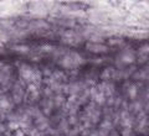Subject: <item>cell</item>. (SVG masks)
Segmentation results:
<instances>
[{
	"mask_svg": "<svg viewBox=\"0 0 149 136\" xmlns=\"http://www.w3.org/2000/svg\"><path fill=\"white\" fill-rule=\"evenodd\" d=\"M140 51H143V52H147V51H149V46H145V47H142V48H140Z\"/></svg>",
	"mask_w": 149,
	"mask_h": 136,
	"instance_id": "obj_6",
	"label": "cell"
},
{
	"mask_svg": "<svg viewBox=\"0 0 149 136\" xmlns=\"http://www.w3.org/2000/svg\"><path fill=\"white\" fill-rule=\"evenodd\" d=\"M0 108H3V109L10 108V104H9V101H8V99H6L5 97H1V98H0Z\"/></svg>",
	"mask_w": 149,
	"mask_h": 136,
	"instance_id": "obj_3",
	"label": "cell"
},
{
	"mask_svg": "<svg viewBox=\"0 0 149 136\" xmlns=\"http://www.w3.org/2000/svg\"><path fill=\"white\" fill-rule=\"evenodd\" d=\"M121 42V41H117V40H111V41H109V43H119Z\"/></svg>",
	"mask_w": 149,
	"mask_h": 136,
	"instance_id": "obj_8",
	"label": "cell"
},
{
	"mask_svg": "<svg viewBox=\"0 0 149 136\" xmlns=\"http://www.w3.org/2000/svg\"><path fill=\"white\" fill-rule=\"evenodd\" d=\"M87 48L90 51H92V52H105V51H107V48L105 46H102L99 43H88Z\"/></svg>",
	"mask_w": 149,
	"mask_h": 136,
	"instance_id": "obj_1",
	"label": "cell"
},
{
	"mask_svg": "<svg viewBox=\"0 0 149 136\" xmlns=\"http://www.w3.org/2000/svg\"><path fill=\"white\" fill-rule=\"evenodd\" d=\"M14 49H19V51H27V47H14Z\"/></svg>",
	"mask_w": 149,
	"mask_h": 136,
	"instance_id": "obj_5",
	"label": "cell"
},
{
	"mask_svg": "<svg viewBox=\"0 0 149 136\" xmlns=\"http://www.w3.org/2000/svg\"><path fill=\"white\" fill-rule=\"evenodd\" d=\"M9 128H10V129H18V128H19V124H18V123H10Z\"/></svg>",
	"mask_w": 149,
	"mask_h": 136,
	"instance_id": "obj_4",
	"label": "cell"
},
{
	"mask_svg": "<svg viewBox=\"0 0 149 136\" xmlns=\"http://www.w3.org/2000/svg\"><path fill=\"white\" fill-rule=\"evenodd\" d=\"M122 60H123L124 63H132V62L134 61V55L130 53V52H127V53H124L123 55Z\"/></svg>",
	"mask_w": 149,
	"mask_h": 136,
	"instance_id": "obj_2",
	"label": "cell"
},
{
	"mask_svg": "<svg viewBox=\"0 0 149 136\" xmlns=\"http://www.w3.org/2000/svg\"><path fill=\"white\" fill-rule=\"evenodd\" d=\"M134 95H136V88H134V89L132 88V90H130V97H134Z\"/></svg>",
	"mask_w": 149,
	"mask_h": 136,
	"instance_id": "obj_7",
	"label": "cell"
},
{
	"mask_svg": "<svg viewBox=\"0 0 149 136\" xmlns=\"http://www.w3.org/2000/svg\"><path fill=\"white\" fill-rule=\"evenodd\" d=\"M0 67H1V63H0Z\"/></svg>",
	"mask_w": 149,
	"mask_h": 136,
	"instance_id": "obj_9",
	"label": "cell"
}]
</instances>
